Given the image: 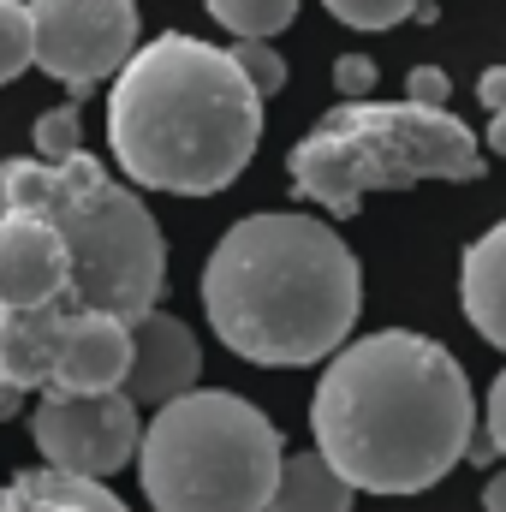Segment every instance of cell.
I'll list each match as a JSON object with an SVG mask.
<instances>
[{
  "mask_svg": "<svg viewBox=\"0 0 506 512\" xmlns=\"http://www.w3.org/2000/svg\"><path fill=\"white\" fill-rule=\"evenodd\" d=\"M108 143L131 185L215 197L251 167L262 143V96L233 48L167 30L120 66L108 90Z\"/></svg>",
  "mask_w": 506,
  "mask_h": 512,
  "instance_id": "3957f363",
  "label": "cell"
},
{
  "mask_svg": "<svg viewBox=\"0 0 506 512\" xmlns=\"http://www.w3.org/2000/svg\"><path fill=\"white\" fill-rule=\"evenodd\" d=\"M72 149H84V120H78V108H48V114L36 120V155H42V161H66Z\"/></svg>",
  "mask_w": 506,
  "mask_h": 512,
  "instance_id": "d6986e66",
  "label": "cell"
},
{
  "mask_svg": "<svg viewBox=\"0 0 506 512\" xmlns=\"http://www.w3.org/2000/svg\"><path fill=\"white\" fill-rule=\"evenodd\" d=\"M483 149H495V155H506V108H501V114H489V131H483Z\"/></svg>",
  "mask_w": 506,
  "mask_h": 512,
  "instance_id": "d4e9b609",
  "label": "cell"
},
{
  "mask_svg": "<svg viewBox=\"0 0 506 512\" xmlns=\"http://www.w3.org/2000/svg\"><path fill=\"white\" fill-rule=\"evenodd\" d=\"M280 465V429L227 387L155 405L137 441V483L155 512H268Z\"/></svg>",
  "mask_w": 506,
  "mask_h": 512,
  "instance_id": "8992f818",
  "label": "cell"
},
{
  "mask_svg": "<svg viewBox=\"0 0 506 512\" xmlns=\"http://www.w3.org/2000/svg\"><path fill=\"white\" fill-rule=\"evenodd\" d=\"M352 483L346 471L316 447V453H292L280 465V483H274V501L268 512H352Z\"/></svg>",
  "mask_w": 506,
  "mask_h": 512,
  "instance_id": "9a60e30c",
  "label": "cell"
},
{
  "mask_svg": "<svg viewBox=\"0 0 506 512\" xmlns=\"http://www.w3.org/2000/svg\"><path fill=\"white\" fill-rule=\"evenodd\" d=\"M364 310V268L328 221L274 209L245 215L203 262V316L215 340L262 370L334 358Z\"/></svg>",
  "mask_w": 506,
  "mask_h": 512,
  "instance_id": "7a4b0ae2",
  "label": "cell"
},
{
  "mask_svg": "<svg viewBox=\"0 0 506 512\" xmlns=\"http://www.w3.org/2000/svg\"><path fill=\"white\" fill-rule=\"evenodd\" d=\"M489 447L506 459V370L495 376V387H489Z\"/></svg>",
  "mask_w": 506,
  "mask_h": 512,
  "instance_id": "603a6c76",
  "label": "cell"
},
{
  "mask_svg": "<svg viewBox=\"0 0 506 512\" xmlns=\"http://www.w3.org/2000/svg\"><path fill=\"white\" fill-rule=\"evenodd\" d=\"M233 60L245 66V78L256 84V96H262V102L286 90V60H280L268 42H239V48H233Z\"/></svg>",
  "mask_w": 506,
  "mask_h": 512,
  "instance_id": "ffe728a7",
  "label": "cell"
},
{
  "mask_svg": "<svg viewBox=\"0 0 506 512\" xmlns=\"http://www.w3.org/2000/svg\"><path fill=\"white\" fill-rule=\"evenodd\" d=\"M340 24H352V30H393L399 18H411L423 0H322Z\"/></svg>",
  "mask_w": 506,
  "mask_h": 512,
  "instance_id": "ac0fdd59",
  "label": "cell"
},
{
  "mask_svg": "<svg viewBox=\"0 0 506 512\" xmlns=\"http://www.w3.org/2000/svg\"><path fill=\"white\" fill-rule=\"evenodd\" d=\"M18 399H24V393H12V387L0 382V417H12V405H18Z\"/></svg>",
  "mask_w": 506,
  "mask_h": 512,
  "instance_id": "4316f807",
  "label": "cell"
},
{
  "mask_svg": "<svg viewBox=\"0 0 506 512\" xmlns=\"http://www.w3.org/2000/svg\"><path fill=\"white\" fill-rule=\"evenodd\" d=\"M209 6V18L221 24V30H233L239 42H268V36H280L292 18H298V0H203Z\"/></svg>",
  "mask_w": 506,
  "mask_h": 512,
  "instance_id": "2e32d148",
  "label": "cell"
},
{
  "mask_svg": "<svg viewBox=\"0 0 506 512\" xmlns=\"http://www.w3.org/2000/svg\"><path fill=\"white\" fill-rule=\"evenodd\" d=\"M483 167L489 161H483L477 131L465 120H453V108L411 102V96L405 102L346 96L286 155L292 197H304L316 209H334V215H358L364 197L405 191V185H423V179L471 185V179H483Z\"/></svg>",
  "mask_w": 506,
  "mask_h": 512,
  "instance_id": "5b68a950",
  "label": "cell"
},
{
  "mask_svg": "<svg viewBox=\"0 0 506 512\" xmlns=\"http://www.w3.org/2000/svg\"><path fill=\"white\" fill-rule=\"evenodd\" d=\"M477 102H483L489 114H501L506 108V66H489V72L477 78Z\"/></svg>",
  "mask_w": 506,
  "mask_h": 512,
  "instance_id": "cb8c5ba5",
  "label": "cell"
},
{
  "mask_svg": "<svg viewBox=\"0 0 506 512\" xmlns=\"http://www.w3.org/2000/svg\"><path fill=\"white\" fill-rule=\"evenodd\" d=\"M316 447L358 495H423L477 441V399L465 364L411 328H381L340 346L310 399Z\"/></svg>",
  "mask_w": 506,
  "mask_h": 512,
  "instance_id": "6da1fadb",
  "label": "cell"
},
{
  "mask_svg": "<svg viewBox=\"0 0 506 512\" xmlns=\"http://www.w3.org/2000/svg\"><path fill=\"white\" fill-rule=\"evenodd\" d=\"M66 304L42 310H0V382L12 393H42L54 376V340H60Z\"/></svg>",
  "mask_w": 506,
  "mask_h": 512,
  "instance_id": "7c38bea8",
  "label": "cell"
},
{
  "mask_svg": "<svg viewBox=\"0 0 506 512\" xmlns=\"http://www.w3.org/2000/svg\"><path fill=\"white\" fill-rule=\"evenodd\" d=\"M197 370H203V352H197V334L167 316V310H143L131 322V376L126 393L137 405H167L179 393L197 387Z\"/></svg>",
  "mask_w": 506,
  "mask_h": 512,
  "instance_id": "8fae6325",
  "label": "cell"
},
{
  "mask_svg": "<svg viewBox=\"0 0 506 512\" xmlns=\"http://www.w3.org/2000/svg\"><path fill=\"white\" fill-rule=\"evenodd\" d=\"M459 298H465L471 328L506 352V221L471 239V251L459 262Z\"/></svg>",
  "mask_w": 506,
  "mask_h": 512,
  "instance_id": "5bb4252c",
  "label": "cell"
},
{
  "mask_svg": "<svg viewBox=\"0 0 506 512\" xmlns=\"http://www.w3.org/2000/svg\"><path fill=\"white\" fill-rule=\"evenodd\" d=\"M36 24V66L66 84L72 96L120 78L137 54V6L131 0H30Z\"/></svg>",
  "mask_w": 506,
  "mask_h": 512,
  "instance_id": "52a82bcc",
  "label": "cell"
},
{
  "mask_svg": "<svg viewBox=\"0 0 506 512\" xmlns=\"http://www.w3.org/2000/svg\"><path fill=\"white\" fill-rule=\"evenodd\" d=\"M6 209H36L60 227L72 251V310H114L126 322L155 310L167 286V239L143 197L108 173V161L90 149H72L66 161L12 155L0 161V215Z\"/></svg>",
  "mask_w": 506,
  "mask_h": 512,
  "instance_id": "277c9868",
  "label": "cell"
},
{
  "mask_svg": "<svg viewBox=\"0 0 506 512\" xmlns=\"http://www.w3.org/2000/svg\"><path fill=\"white\" fill-rule=\"evenodd\" d=\"M126 376H131V322L114 316V310H72L66 304L48 387H60V393H108V387H126Z\"/></svg>",
  "mask_w": 506,
  "mask_h": 512,
  "instance_id": "30bf717a",
  "label": "cell"
},
{
  "mask_svg": "<svg viewBox=\"0 0 506 512\" xmlns=\"http://www.w3.org/2000/svg\"><path fill=\"white\" fill-rule=\"evenodd\" d=\"M483 512H506V471L483 483Z\"/></svg>",
  "mask_w": 506,
  "mask_h": 512,
  "instance_id": "484cf974",
  "label": "cell"
},
{
  "mask_svg": "<svg viewBox=\"0 0 506 512\" xmlns=\"http://www.w3.org/2000/svg\"><path fill=\"white\" fill-rule=\"evenodd\" d=\"M0 512H131L102 477H78L60 465L18 471L0 483Z\"/></svg>",
  "mask_w": 506,
  "mask_h": 512,
  "instance_id": "4fadbf2b",
  "label": "cell"
},
{
  "mask_svg": "<svg viewBox=\"0 0 506 512\" xmlns=\"http://www.w3.org/2000/svg\"><path fill=\"white\" fill-rule=\"evenodd\" d=\"M334 84H340V96H370V90H376V60L340 54V60H334Z\"/></svg>",
  "mask_w": 506,
  "mask_h": 512,
  "instance_id": "44dd1931",
  "label": "cell"
},
{
  "mask_svg": "<svg viewBox=\"0 0 506 512\" xmlns=\"http://www.w3.org/2000/svg\"><path fill=\"white\" fill-rule=\"evenodd\" d=\"M72 292V251L60 227L36 209L0 215V310H42L66 304Z\"/></svg>",
  "mask_w": 506,
  "mask_h": 512,
  "instance_id": "9c48e42d",
  "label": "cell"
},
{
  "mask_svg": "<svg viewBox=\"0 0 506 512\" xmlns=\"http://www.w3.org/2000/svg\"><path fill=\"white\" fill-rule=\"evenodd\" d=\"M30 435H36L48 465L78 471V477H114L120 465L137 459L143 417H137V399L126 387H108V393L48 387V399L30 411Z\"/></svg>",
  "mask_w": 506,
  "mask_h": 512,
  "instance_id": "ba28073f",
  "label": "cell"
},
{
  "mask_svg": "<svg viewBox=\"0 0 506 512\" xmlns=\"http://www.w3.org/2000/svg\"><path fill=\"white\" fill-rule=\"evenodd\" d=\"M24 66H36V24L24 0H0V84H12Z\"/></svg>",
  "mask_w": 506,
  "mask_h": 512,
  "instance_id": "e0dca14e",
  "label": "cell"
},
{
  "mask_svg": "<svg viewBox=\"0 0 506 512\" xmlns=\"http://www.w3.org/2000/svg\"><path fill=\"white\" fill-rule=\"evenodd\" d=\"M405 96H411V102H435V108H447V96H453V78H447L441 66H417V72L405 78Z\"/></svg>",
  "mask_w": 506,
  "mask_h": 512,
  "instance_id": "7402d4cb",
  "label": "cell"
}]
</instances>
